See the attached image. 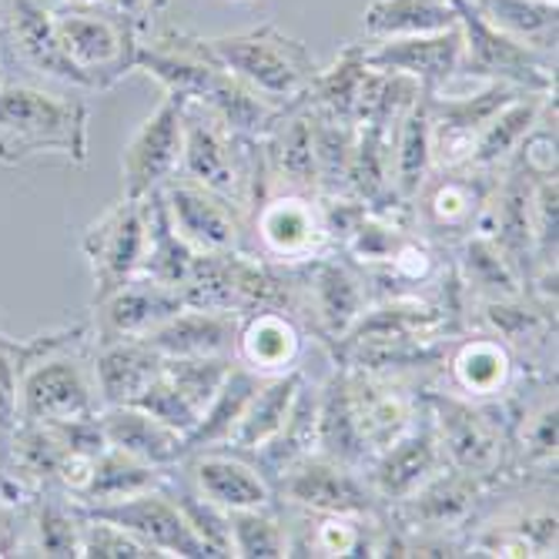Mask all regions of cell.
Listing matches in <instances>:
<instances>
[{"instance_id": "6da1fadb", "label": "cell", "mask_w": 559, "mask_h": 559, "mask_svg": "<svg viewBox=\"0 0 559 559\" xmlns=\"http://www.w3.org/2000/svg\"><path fill=\"white\" fill-rule=\"evenodd\" d=\"M94 348L91 322L27 338L21 369V423L68 426L87 423L100 413Z\"/></svg>"}, {"instance_id": "7a4b0ae2", "label": "cell", "mask_w": 559, "mask_h": 559, "mask_svg": "<svg viewBox=\"0 0 559 559\" xmlns=\"http://www.w3.org/2000/svg\"><path fill=\"white\" fill-rule=\"evenodd\" d=\"M91 108L78 91L34 78H8L0 87V165L17 168L40 155L87 165Z\"/></svg>"}, {"instance_id": "3957f363", "label": "cell", "mask_w": 559, "mask_h": 559, "mask_svg": "<svg viewBox=\"0 0 559 559\" xmlns=\"http://www.w3.org/2000/svg\"><path fill=\"white\" fill-rule=\"evenodd\" d=\"M181 134V178L209 188L248 215L272 188L262 138L235 134L209 105L185 100Z\"/></svg>"}, {"instance_id": "277c9868", "label": "cell", "mask_w": 559, "mask_h": 559, "mask_svg": "<svg viewBox=\"0 0 559 559\" xmlns=\"http://www.w3.org/2000/svg\"><path fill=\"white\" fill-rule=\"evenodd\" d=\"M423 87L366 61V47L348 44L329 71H319L301 105L352 128H392Z\"/></svg>"}, {"instance_id": "5b68a950", "label": "cell", "mask_w": 559, "mask_h": 559, "mask_svg": "<svg viewBox=\"0 0 559 559\" xmlns=\"http://www.w3.org/2000/svg\"><path fill=\"white\" fill-rule=\"evenodd\" d=\"M209 47L231 78H238L275 108L298 105L322 71L312 50L288 37L278 24H259L241 34L209 37Z\"/></svg>"}, {"instance_id": "8992f818", "label": "cell", "mask_w": 559, "mask_h": 559, "mask_svg": "<svg viewBox=\"0 0 559 559\" xmlns=\"http://www.w3.org/2000/svg\"><path fill=\"white\" fill-rule=\"evenodd\" d=\"M245 251L275 265H309L332 248L325 198L272 185L245 215Z\"/></svg>"}, {"instance_id": "52a82bcc", "label": "cell", "mask_w": 559, "mask_h": 559, "mask_svg": "<svg viewBox=\"0 0 559 559\" xmlns=\"http://www.w3.org/2000/svg\"><path fill=\"white\" fill-rule=\"evenodd\" d=\"M426 409L449 469L489 483L510 473V423L499 402H469L426 385Z\"/></svg>"}, {"instance_id": "ba28073f", "label": "cell", "mask_w": 559, "mask_h": 559, "mask_svg": "<svg viewBox=\"0 0 559 559\" xmlns=\"http://www.w3.org/2000/svg\"><path fill=\"white\" fill-rule=\"evenodd\" d=\"M68 58L91 91H108L134 71L141 27L111 4H61L50 8Z\"/></svg>"}, {"instance_id": "9c48e42d", "label": "cell", "mask_w": 559, "mask_h": 559, "mask_svg": "<svg viewBox=\"0 0 559 559\" xmlns=\"http://www.w3.org/2000/svg\"><path fill=\"white\" fill-rule=\"evenodd\" d=\"M502 171L455 165V168H432L423 188L413 198V225L429 241L442 245L445 251L463 241L466 235L479 231L483 215L492 201Z\"/></svg>"}, {"instance_id": "30bf717a", "label": "cell", "mask_w": 559, "mask_h": 559, "mask_svg": "<svg viewBox=\"0 0 559 559\" xmlns=\"http://www.w3.org/2000/svg\"><path fill=\"white\" fill-rule=\"evenodd\" d=\"M463 31V74L483 84H506L530 94H556V58L536 55L533 47L492 27L469 0H455Z\"/></svg>"}, {"instance_id": "8fae6325", "label": "cell", "mask_w": 559, "mask_h": 559, "mask_svg": "<svg viewBox=\"0 0 559 559\" xmlns=\"http://www.w3.org/2000/svg\"><path fill=\"white\" fill-rule=\"evenodd\" d=\"M275 502L288 510H309V513H348V516H379L385 506L369 489L366 476L352 469L325 452H309L285 473L272 479Z\"/></svg>"}, {"instance_id": "7c38bea8", "label": "cell", "mask_w": 559, "mask_h": 559, "mask_svg": "<svg viewBox=\"0 0 559 559\" xmlns=\"http://www.w3.org/2000/svg\"><path fill=\"white\" fill-rule=\"evenodd\" d=\"M523 376L526 369L496 335L466 329L445 342L442 359L432 372L436 382H429V389L469 402H499L516 389Z\"/></svg>"}, {"instance_id": "4fadbf2b", "label": "cell", "mask_w": 559, "mask_h": 559, "mask_svg": "<svg viewBox=\"0 0 559 559\" xmlns=\"http://www.w3.org/2000/svg\"><path fill=\"white\" fill-rule=\"evenodd\" d=\"M301 292L305 329L322 345H335L376 301L366 272L352 265L342 251H325L309 265H301Z\"/></svg>"}, {"instance_id": "5bb4252c", "label": "cell", "mask_w": 559, "mask_h": 559, "mask_svg": "<svg viewBox=\"0 0 559 559\" xmlns=\"http://www.w3.org/2000/svg\"><path fill=\"white\" fill-rule=\"evenodd\" d=\"M0 44H4L8 64L21 68V78L68 91H91L58 37L55 14L40 0H4Z\"/></svg>"}, {"instance_id": "9a60e30c", "label": "cell", "mask_w": 559, "mask_h": 559, "mask_svg": "<svg viewBox=\"0 0 559 559\" xmlns=\"http://www.w3.org/2000/svg\"><path fill=\"white\" fill-rule=\"evenodd\" d=\"M134 71L155 78L165 94L185 100L212 97L215 87L228 78L225 64L212 55L205 37L181 34V31H158V27L141 34Z\"/></svg>"}, {"instance_id": "2e32d148", "label": "cell", "mask_w": 559, "mask_h": 559, "mask_svg": "<svg viewBox=\"0 0 559 559\" xmlns=\"http://www.w3.org/2000/svg\"><path fill=\"white\" fill-rule=\"evenodd\" d=\"M185 97L165 94L158 111L151 115L128 141L121 155V198L144 201L162 191L181 171V134H185Z\"/></svg>"}, {"instance_id": "e0dca14e", "label": "cell", "mask_w": 559, "mask_h": 559, "mask_svg": "<svg viewBox=\"0 0 559 559\" xmlns=\"http://www.w3.org/2000/svg\"><path fill=\"white\" fill-rule=\"evenodd\" d=\"M81 251L91 265L94 298H105L134 275H141L144 259V205L121 198L100 218H94L81 235Z\"/></svg>"}, {"instance_id": "ac0fdd59", "label": "cell", "mask_w": 559, "mask_h": 559, "mask_svg": "<svg viewBox=\"0 0 559 559\" xmlns=\"http://www.w3.org/2000/svg\"><path fill=\"white\" fill-rule=\"evenodd\" d=\"M516 94H523V91L506 87V84H492V81L483 84V91L460 94V97H449L442 91L426 94L429 134H432V165L436 168L469 165V155H473L479 134Z\"/></svg>"}, {"instance_id": "d6986e66", "label": "cell", "mask_w": 559, "mask_h": 559, "mask_svg": "<svg viewBox=\"0 0 559 559\" xmlns=\"http://www.w3.org/2000/svg\"><path fill=\"white\" fill-rule=\"evenodd\" d=\"M442 469H445V455H442L432 416L423 402L419 419L405 429L392 445H385L362 469V476H366L369 489L376 492V499L389 510V506L409 499L416 489H423Z\"/></svg>"}, {"instance_id": "ffe728a7", "label": "cell", "mask_w": 559, "mask_h": 559, "mask_svg": "<svg viewBox=\"0 0 559 559\" xmlns=\"http://www.w3.org/2000/svg\"><path fill=\"white\" fill-rule=\"evenodd\" d=\"M185 479L225 513L235 510H262V506H275V486L272 479L259 469L251 455L238 449H201L188 452L178 463Z\"/></svg>"}, {"instance_id": "44dd1931", "label": "cell", "mask_w": 559, "mask_h": 559, "mask_svg": "<svg viewBox=\"0 0 559 559\" xmlns=\"http://www.w3.org/2000/svg\"><path fill=\"white\" fill-rule=\"evenodd\" d=\"M165 205L178 235L194 248V255H215V251L245 248V215L228 198L201 188L188 178H171L165 188Z\"/></svg>"}, {"instance_id": "7402d4cb", "label": "cell", "mask_w": 559, "mask_h": 559, "mask_svg": "<svg viewBox=\"0 0 559 559\" xmlns=\"http://www.w3.org/2000/svg\"><path fill=\"white\" fill-rule=\"evenodd\" d=\"M185 305L188 301L178 288L134 275L111 295L91 301L94 342L105 345V342H121V338H144L162 322H168L175 312H181Z\"/></svg>"}, {"instance_id": "603a6c76", "label": "cell", "mask_w": 559, "mask_h": 559, "mask_svg": "<svg viewBox=\"0 0 559 559\" xmlns=\"http://www.w3.org/2000/svg\"><path fill=\"white\" fill-rule=\"evenodd\" d=\"M84 510L91 516H100V520H111V523L124 526L128 533L144 539L151 549H158V556H181V559L209 556L205 543L191 533L188 520L181 516V510L165 489L138 492V496H128L118 502L84 506Z\"/></svg>"}, {"instance_id": "cb8c5ba5", "label": "cell", "mask_w": 559, "mask_h": 559, "mask_svg": "<svg viewBox=\"0 0 559 559\" xmlns=\"http://www.w3.org/2000/svg\"><path fill=\"white\" fill-rule=\"evenodd\" d=\"M366 61L379 71L416 81L426 94H436L463 74V31L455 24L436 34L379 40V47L366 50Z\"/></svg>"}, {"instance_id": "d4e9b609", "label": "cell", "mask_w": 559, "mask_h": 559, "mask_svg": "<svg viewBox=\"0 0 559 559\" xmlns=\"http://www.w3.org/2000/svg\"><path fill=\"white\" fill-rule=\"evenodd\" d=\"M288 556H379L385 513L348 516V513H309L288 510Z\"/></svg>"}, {"instance_id": "484cf974", "label": "cell", "mask_w": 559, "mask_h": 559, "mask_svg": "<svg viewBox=\"0 0 559 559\" xmlns=\"http://www.w3.org/2000/svg\"><path fill=\"white\" fill-rule=\"evenodd\" d=\"M309 352V329L282 309H262L238 319L235 362L262 379L292 372Z\"/></svg>"}, {"instance_id": "4316f807", "label": "cell", "mask_w": 559, "mask_h": 559, "mask_svg": "<svg viewBox=\"0 0 559 559\" xmlns=\"http://www.w3.org/2000/svg\"><path fill=\"white\" fill-rule=\"evenodd\" d=\"M97 429L111 449L158 469H175L188 455L185 436L144 413L141 405H100Z\"/></svg>"}, {"instance_id": "83f0119b", "label": "cell", "mask_w": 559, "mask_h": 559, "mask_svg": "<svg viewBox=\"0 0 559 559\" xmlns=\"http://www.w3.org/2000/svg\"><path fill=\"white\" fill-rule=\"evenodd\" d=\"M235 335L238 316L185 305L155 332H147L144 342L165 359H205V355H235Z\"/></svg>"}, {"instance_id": "f1b7e54d", "label": "cell", "mask_w": 559, "mask_h": 559, "mask_svg": "<svg viewBox=\"0 0 559 559\" xmlns=\"http://www.w3.org/2000/svg\"><path fill=\"white\" fill-rule=\"evenodd\" d=\"M262 147H265V165H269L272 185L298 188V191H319L312 118L301 100L292 108H282V115L262 138Z\"/></svg>"}, {"instance_id": "f546056e", "label": "cell", "mask_w": 559, "mask_h": 559, "mask_svg": "<svg viewBox=\"0 0 559 559\" xmlns=\"http://www.w3.org/2000/svg\"><path fill=\"white\" fill-rule=\"evenodd\" d=\"M162 372L165 355H158L144 338H121L94 348V382L100 405H131Z\"/></svg>"}, {"instance_id": "4dcf8cb0", "label": "cell", "mask_w": 559, "mask_h": 559, "mask_svg": "<svg viewBox=\"0 0 559 559\" xmlns=\"http://www.w3.org/2000/svg\"><path fill=\"white\" fill-rule=\"evenodd\" d=\"M449 251H455L452 272L466 292V301L516 298L526 292L523 275L516 272V265L510 259L502 255V248L489 235L473 231L463 241H455Z\"/></svg>"}, {"instance_id": "1f68e13d", "label": "cell", "mask_w": 559, "mask_h": 559, "mask_svg": "<svg viewBox=\"0 0 559 559\" xmlns=\"http://www.w3.org/2000/svg\"><path fill=\"white\" fill-rule=\"evenodd\" d=\"M389 165H392V194L402 205H413L416 191L432 175V134H429V105L426 91L402 111L389 131Z\"/></svg>"}, {"instance_id": "d6a6232c", "label": "cell", "mask_w": 559, "mask_h": 559, "mask_svg": "<svg viewBox=\"0 0 559 559\" xmlns=\"http://www.w3.org/2000/svg\"><path fill=\"white\" fill-rule=\"evenodd\" d=\"M141 205H144V259H141V275L181 292L188 275H191V265H194V248L178 235L162 191L147 194Z\"/></svg>"}, {"instance_id": "836d02e7", "label": "cell", "mask_w": 559, "mask_h": 559, "mask_svg": "<svg viewBox=\"0 0 559 559\" xmlns=\"http://www.w3.org/2000/svg\"><path fill=\"white\" fill-rule=\"evenodd\" d=\"M305 376H309V372H305V366H298L292 372L265 379L259 385V392L251 395V402H248V409H245V416H241L228 449H238L245 455H255L259 449H265L278 436V429L285 426Z\"/></svg>"}, {"instance_id": "e575fe53", "label": "cell", "mask_w": 559, "mask_h": 559, "mask_svg": "<svg viewBox=\"0 0 559 559\" xmlns=\"http://www.w3.org/2000/svg\"><path fill=\"white\" fill-rule=\"evenodd\" d=\"M319 392H322V382H309V376H305L292 413H288L285 426L278 429V436L265 449H259L255 455H251L269 479L285 473L292 463L301 460V455L319 449Z\"/></svg>"}, {"instance_id": "d590c367", "label": "cell", "mask_w": 559, "mask_h": 559, "mask_svg": "<svg viewBox=\"0 0 559 559\" xmlns=\"http://www.w3.org/2000/svg\"><path fill=\"white\" fill-rule=\"evenodd\" d=\"M171 469H158L147 466L128 452H118L111 445H105L97 452V460L91 466L87 486L84 492L74 499L81 506H100V502H118L138 492H151V489H165Z\"/></svg>"}, {"instance_id": "8d00e7d4", "label": "cell", "mask_w": 559, "mask_h": 559, "mask_svg": "<svg viewBox=\"0 0 559 559\" xmlns=\"http://www.w3.org/2000/svg\"><path fill=\"white\" fill-rule=\"evenodd\" d=\"M265 379L255 376V372H248L245 366L235 362V369L228 372V379L222 382V389L215 392V399L205 405V413H201L198 426L188 432L185 439V449L188 452H201V449H222L231 442L245 409H248V402L251 395L259 392Z\"/></svg>"}, {"instance_id": "74e56055", "label": "cell", "mask_w": 559, "mask_h": 559, "mask_svg": "<svg viewBox=\"0 0 559 559\" xmlns=\"http://www.w3.org/2000/svg\"><path fill=\"white\" fill-rule=\"evenodd\" d=\"M469 4L502 34L533 47L536 55L556 58V40H559L556 0H469Z\"/></svg>"}, {"instance_id": "f35d334b", "label": "cell", "mask_w": 559, "mask_h": 559, "mask_svg": "<svg viewBox=\"0 0 559 559\" xmlns=\"http://www.w3.org/2000/svg\"><path fill=\"white\" fill-rule=\"evenodd\" d=\"M549 97H556V94H526V91L516 94L510 105H506L486 124V131L479 134L473 155H469V165L489 168V171H502L506 165L513 162V155H516V147L523 144V138L539 121V115H543Z\"/></svg>"}, {"instance_id": "ab89813d", "label": "cell", "mask_w": 559, "mask_h": 559, "mask_svg": "<svg viewBox=\"0 0 559 559\" xmlns=\"http://www.w3.org/2000/svg\"><path fill=\"white\" fill-rule=\"evenodd\" d=\"M455 24V0H372L362 14V31L372 40L436 34Z\"/></svg>"}, {"instance_id": "60d3db41", "label": "cell", "mask_w": 559, "mask_h": 559, "mask_svg": "<svg viewBox=\"0 0 559 559\" xmlns=\"http://www.w3.org/2000/svg\"><path fill=\"white\" fill-rule=\"evenodd\" d=\"M165 492L175 499V506L181 510V516L188 520L191 533L205 543L209 556H231V526H228V513L222 506H215L212 499L201 496L188 479L185 473L175 466L168 483H165Z\"/></svg>"}, {"instance_id": "b9f144b4", "label": "cell", "mask_w": 559, "mask_h": 559, "mask_svg": "<svg viewBox=\"0 0 559 559\" xmlns=\"http://www.w3.org/2000/svg\"><path fill=\"white\" fill-rule=\"evenodd\" d=\"M231 526V556L248 559H282L288 556V526L275 506L262 510H235L228 513Z\"/></svg>"}, {"instance_id": "7bdbcfd3", "label": "cell", "mask_w": 559, "mask_h": 559, "mask_svg": "<svg viewBox=\"0 0 559 559\" xmlns=\"http://www.w3.org/2000/svg\"><path fill=\"white\" fill-rule=\"evenodd\" d=\"M312 118V141H316V165H319V194L325 198H342L345 181H348V162L359 128H352L345 121L325 118L309 111Z\"/></svg>"}, {"instance_id": "ee69618b", "label": "cell", "mask_w": 559, "mask_h": 559, "mask_svg": "<svg viewBox=\"0 0 559 559\" xmlns=\"http://www.w3.org/2000/svg\"><path fill=\"white\" fill-rule=\"evenodd\" d=\"M235 369V355H205V359H165V376L178 385V392L205 413L228 372Z\"/></svg>"}, {"instance_id": "f6af8a7d", "label": "cell", "mask_w": 559, "mask_h": 559, "mask_svg": "<svg viewBox=\"0 0 559 559\" xmlns=\"http://www.w3.org/2000/svg\"><path fill=\"white\" fill-rule=\"evenodd\" d=\"M81 556L87 559H162L158 549H151L144 539L128 533L124 526L91 516L81 506Z\"/></svg>"}, {"instance_id": "bcb514c9", "label": "cell", "mask_w": 559, "mask_h": 559, "mask_svg": "<svg viewBox=\"0 0 559 559\" xmlns=\"http://www.w3.org/2000/svg\"><path fill=\"white\" fill-rule=\"evenodd\" d=\"M131 405H141L144 413H151L158 423H165L168 429H175V432H181L185 439H188V432L198 426V419H201V413L194 409V405L178 392V385L162 372L155 382H151Z\"/></svg>"}, {"instance_id": "7dc6e473", "label": "cell", "mask_w": 559, "mask_h": 559, "mask_svg": "<svg viewBox=\"0 0 559 559\" xmlns=\"http://www.w3.org/2000/svg\"><path fill=\"white\" fill-rule=\"evenodd\" d=\"M533 238H536V269H552L556 265V238H559L556 175L533 181Z\"/></svg>"}, {"instance_id": "c3c4849f", "label": "cell", "mask_w": 559, "mask_h": 559, "mask_svg": "<svg viewBox=\"0 0 559 559\" xmlns=\"http://www.w3.org/2000/svg\"><path fill=\"white\" fill-rule=\"evenodd\" d=\"M27 338H11L0 332V436L14 432L21 423V369Z\"/></svg>"}, {"instance_id": "681fc988", "label": "cell", "mask_w": 559, "mask_h": 559, "mask_svg": "<svg viewBox=\"0 0 559 559\" xmlns=\"http://www.w3.org/2000/svg\"><path fill=\"white\" fill-rule=\"evenodd\" d=\"M108 4L115 11H121L124 17H131L144 34V31L155 27V21H158V14H162V8L168 4V0H108Z\"/></svg>"}, {"instance_id": "f907efd6", "label": "cell", "mask_w": 559, "mask_h": 559, "mask_svg": "<svg viewBox=\"0 0 559 559\" xmlns=\"http://www.w3.org/2000/svg\"><path fill=\"white\" fill-rule=\"evenodd\" d=\"M47 8H61V4H108V0H40Z\"/></svg>"}, {"instance_id": "816d5d0a", "label": "cell", "mask_w": 559, "mask_h": 559, "mask_svg": "<svg viewBox=\"0 0 559 559\" xmlns=\"http://www.w3.org/2000/svg\"><path fill=\"white\" fill-rule=\"evenodd\" d=\"M11 78V64H8V55H4V44H0V87Z\"/></svg>"}, {"instance_id": "f5cc1de1", "label": "cell", "mask_w": 559, "mask_h": 559, "mask_svg": "<svg viewBox=\"0 0 559 559\" xmlns=\"http://www.w3.org/2000/svg\"><path fill=\"white\" fill-rule=\"evenodd\" d=\"M0 24H4V0H0Z\"/></svg>"}]
</instances>
